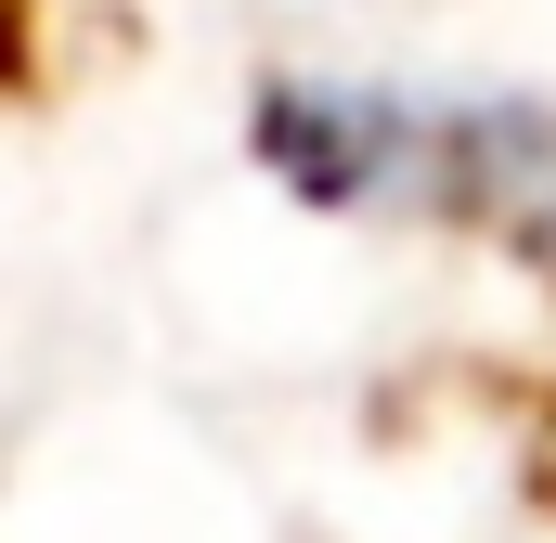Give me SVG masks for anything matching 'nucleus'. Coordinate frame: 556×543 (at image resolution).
<instances>
[{
    "mask_svg": "<svg viewBox=\"0 0 556 543\" xmlns=\"http://www.w3.org/2000/svg\"><path fill=\"white\" fill-rule=\"evenodd\" d=\"M247 142L311 207L466 220V233H505L556 272V104L544 91H427V78L285 65L247 104Z\"/></svg>",
    "mask_w": 556,
    "mask_h": 543,
    "instance_id": "obj_1",
    "label": "nucleus"
}]
</instances>
